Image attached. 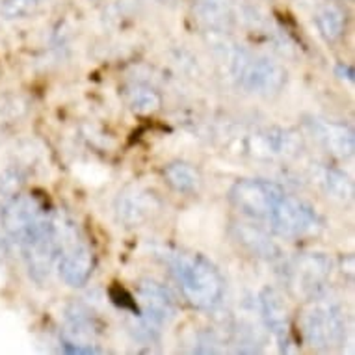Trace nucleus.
Masks as SVG:
<instances>
[{
  "label": "nucleus",
  "instance_id": "12",
  "mask_svg": "<svg viewBox=\"0 0 355 355\" xmlns=\"http://www.w3.org/2000/svg\"><path fill=\"white\" fill-rule=\"evenodd\" d=\"M164 175H166V181H168L169 184H171V188H175L177 192H193V190L199 187V182H201V177H199L198 169L187 162L169 164L168 168L164 169Z\"/></svg>",
  "mask_w": 355,
  "mask_h": 355
},
{
  "label": "nucleus",
  "instance_id": "15",
  "mask_svg": "<svg viewBox=\"0 0 355 355\" xmlns=\"http://www.w3.org/2000/svg\"><path fill=\"white\" fill-rule=\"evenodd\" d=\"M199 10L207 21L214 24H225V21L231 19L229 0H199Z\"/></svg>",
  "mask_w": 355,
  "mask_h": 355
},
{
  "label": "nucleus",
  "instance_id": "7",
  "mask_svg": "<svg viewBox=\"0 0 355 355\" xmlns=\"http://www.w3.org/2000/svg\"><path fill=\"white\" fill-rule=\"evenodd\" d=\"M116 209L119 220L132 227L149 220L153 212H157L158 199L155 198V193L147 192L144 188L128 187L119 193Z\"/></svg>",
  "mask_w": 355,
  "mask_h": 355
},
{
  "label": "nucleus",
  "instance_id": "8",
  "mask_svg": "<svg viewBox=\"0 0 355 355\" xmlns=\"http://www.w3.org/2000/svg\"><path fill=\"white\" fill-rule=\"evenodd\" d=\"M140 300L147 324L164 326L175 318V303L169 292L155 281H144L140 285Z\"/></svg>",
  "mask_w": 355,
  "mask_h": 355
},
{
  "label": "nucleus",
  "instance_id": "6",
  "mask_svg": "<svg viewBox=\"0 0 355 355\" xmlns=\"http://www.w3.org/2000/svg\"><path fill=\"white\" fill-rule=\"evenodd\" d=\"M285 192L279 184L270 181H245L236 182L231 190V201L242 214L264 221L272 205L281 193Z\"/></svg>",
  "mask_w": 355,
  "mask_h": 355
},
{
  "label": "nucleus",
  "instance_id": "2",
  "mask_svg": "<svg viewBox=\"0 0 355 355\" xmlns=\"http://www.w3.org/2000/svg\"><path fill=\"white\" fill-rule=\"evenodd\" d=\"M264 221L272 227V231L288 239L315 234L320 229V220L315 209L286 192L275 199Z\"/></svg>",
  "mask_w": 355,
  "mask_h": 355
},
{
  "label": "nucleus",
  "instance_id": "4",
  "mask_svg": "<svg viewBox=\"0 0 355 355\" xmlns=\"http://www.w3.org/2000/svg\"><path fill=\"white\" fill-rule=\"evenodd\" d=\"M303 337L311 346L329 348L344 337V315L338 305L329 302L313 303L302 320Z\"/></svg>",
  "mask_w": 355,
  "mask_h": 355
},
{
  "label": "nucleus",
  "instance_id": "9",
  "mask_svg": "<svg viewBox=\"0 0 355 355\" xmlns=\"http://www.w3.org/2000/svg\"><path fill=\"white\" fill-rule=\"evenodd\" d=\"M311 127H313L316 138L322 141V146L326 147L331 155L338 158L352 157V153H354L352 128L340 125V123L322 121V119H315L311 123Z\"/></svg>",
  "mask_w": 355,
  "mask_h": 355
},
{
  "label": "nucleus",
  "instance_id": "16",
  "mask_svg": "<svg viewBox=\"0 0 355 355\" xmlns=\"http://www.w3.org/2000/svg\"><path fill=\"white\" fill-rule=\"evenodd\" d=\"M45 0H4L0 12L6 19H23L35 12Z\"/></svg>",
  "mask_w": 355,
  "mask_h": 355
},
{
  "label": "nucleus",
  "instance_id": "1",
  "mask_svg": "<svg viewBox=\"0 0 355 355\" xmlns=\"http://www.w3.org/2000/svg\"><path fill=\"white\" fill-rule=\"evenodd\" d=\"M175 279L193 307L212 309L223 296L220 272L203 255H177L171 264Z\"/></svg>",
  "mask_w": 355,
  "mask_h": 355
},
{
  "label": "nucleus",
  "instance_id": "3",
  "mask_svg": "<svg viewBox=\"0 0 355 355\" xmlns=\"http://www.w3.org/2000/svg\"><path fill=\"white\" fill-rule=\"evenodd\" d=\"M58 234V270L60 277L69 286H84L94 272V253L89 245L76 240L69 225L54 221Z\"/></svg>",
  "mask_w": 355,
  "mask_h": 355
},
{
  "label": "nucleus",
  "instance_id": "14",
  "mask_svg": "<svg viewBox=\"0 0 355 355\" xmlns=\"http://www.w3.org/2000/svg\"><path fill=\"white\" fill-rule=\"evenodd\" d=\"M324 182H326L327 193H331V198L335 199H343L344 201V199L352 198V193H354L349 179L338 169H327Z\"/></svg>",
  "mask_w": 355,
  "mask_h": 355
},
{
  "label": "nucleus",
  "instance_id": "5",
  "mask_svg": "<svg viewBox=\"0 0 355 355\" xmlns=\"http://www.w3.org/2000/svg\"><path fill=\"white\" fill-rule=\"evenodd\" d=\"M234 75L239 76L242 87L251 94L274 95L279 92L286 80L283 67L266 58H253L240 54L233 62Z\"/></svg>",
  "mask_w": 355,
  "mask_h": 355
},
{
  "label": "nucleus",
  "instance_id": "10",
  "mask_svg": "<svg viewBox=\"0 0 355 355\" xmlns=\"http://www.w3.org/2000/svg\"><path fill=\"white\" fill-rule=\"evenodd\" d=\"M261 305L266 326L272 329V333L279 340L281 346H286V344L291 343V318H288V309H286V305L272 291H266L262 294Z\"/></svg>",
  "mask_w": 355,
  "mask_h": 355
},
{
  "label": "nucleus",
  "instance_id": "11",
  "mask_svg": "<svg viewBox=\"0 0 355 355\" xmlns=\"http://www.w3.org/2000/svg\"><path fill=\"white\" fill-rule=\"evenodd\" d=\"M316 26L327 41H337L346 26V15L335 4H326L316 12Z\"/></svg>",
  "mask_w": 355,
  "mask_h": 355
},
{
  "label": "nucleus",
  "instance_id": "17",
  "mask_svg": "<svg viewBox=\"0 0 355 355\" xmlns=\"http://www.w3.org/2000/svg\"><path fill=\"white\" fill-rule=\"evenodd\" d=\"M110 297L112 302L116 303L117 307L127 309V311H135L136 315H140V309H138V303L130 294H128L121 285H114L110 288Z\"/></svg>",
  "mask_w": 355,
  "mask_h": 355
},
{
  "label": "nucleus",
  "instance_id": "13",
  "mask_svg": "<svg viewBox=\"0 0 355 355\" xmlns=\"http://www.w3.org/2000/svg\"><path fill=\"white\" fill-rule=\"evenodd\" d=\"M128 106L132 108V112H136L138 116H149L153 112H157L162 105V99L160 95L149 86H141V84H136V86H130L127 92Z\"/></svg>",
  "mask_w": 355,
  "mask_h": 355
}]
</instances>
